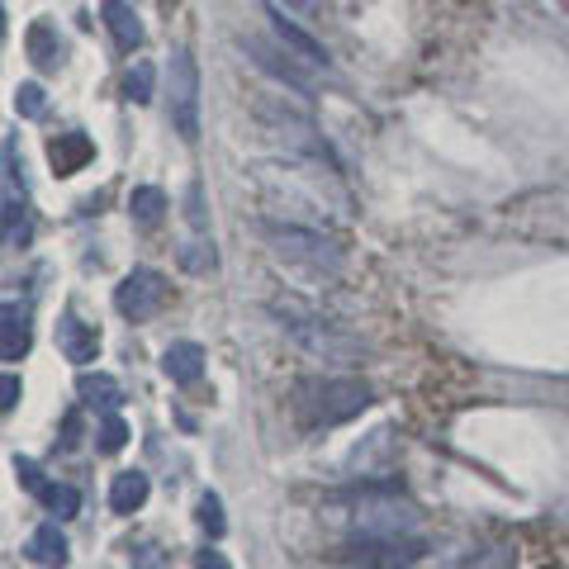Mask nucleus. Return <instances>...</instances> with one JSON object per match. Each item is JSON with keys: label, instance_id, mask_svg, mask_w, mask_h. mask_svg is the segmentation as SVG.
Segmentation results:
<instances>
[{"label": "nucleus", "instance_id": "obj_1", "mask_svg": "<svg viewBox=\"0 0 569 569\" xmlns=\"http://www.w3.org/2000/svg\"><path fill=\"white\" fill-rule=\"evenodd\" d=\"M276 318H280V332H290V342L309 356V361H323V366H356L366 361V342L361 337H351L323 318L318 309H305L295 305V299H284V305H271Z\"/></svg>", "mask_w": 569, "mask_h": 569}, {"label": "nucleus", "instance_id": "obj_2", "mask_svg": "<svg viewBox=\"0 0 569 569\" xmlns=\"http://www.w3.org/2000/svg\"><path fill=\"white\" fill-rule=\"evenodd\" d=\"M295 408L309 427H337L351 422L356 413L370 408V385L351 380V376H323V380H305L295 385Z\"/></svg>", "mask_w": 569, "mask_h": 569}, {"label": "nucleus", "instance_id": "obj_3", "mask_svg": "<svg viewBox=\"0 0 569 569\" xmlns=\"http://www.w3.org/2000/svg\"><path fill=\"white\" fill-rule=\"evenodd\" d=\"M266 242L280 261H295V266H309L313 276H337L342 271V247L332 238L313 233V228H299V223H266Z\"/></svg>", "mask_w": 569, "mask_h": 569}, {"label": "nucleus", "instance_id": "obj_4", "mask_svg": "<svg viewBox=\"0 0 569 569\" xmlns=\"http://www.w3.org/2000/svg\"><path fill=\"white\" fill-rule=\"evenodd\" d=\"M351 527L356 537H413L418 508L399 498L395 489H366L351 503Z\"/></svg>", "mask_w": 569, "mask_h": 569}, {"label": "nucleus", "instance_id": "obj_5", "mask_svg": "<svg viewBox=\"0 0 569 569\" xmlns=\"http://www.w3.org/2000/svg\"><path fill=\"white\" fill-rule=\"evenodd\" d=\"M167 119H171V133H181V142L200 138V67H194L190 48H176V52H171Z\"/></svg>", "mask_w": 569, "mask_h": 569}, {"label": "nucleus", "instance_id": "obj_6", "mask_svg": "<svg viewBox=\"0 0 569 569\" xmlns=\"http://www.w3.org/2000/svg\"><path fill=\"white\" fill-rule=\"evenodd\" d=\"M171 305V284L162 271H152V266H133L129 276L114 284V309L129 318V323H148Z\"/></svg>", "mask_w": 569, "mask_h": 569}, {"label": "nucleus", "instance_id": "obj_7", "mask_svg": "<svg viewBox=\"0 0 569 569\" xmlns=\"http://www.w3.org/2000/svg\"><path fill=\"white\" fill-rule=\"evenodd\" d=\"M422 541L418 537H356L342 556L366 565V569H408L422 560Z\"/></svg>", "mask_w": 569, "mask_h": 569}, {"label": "nucleus", "instance_id": "obj_8", "mask_svg": "<svg viewBox=\"0 0 569 569\" xmlns=\"http://www.w3.org/2000/svg\"><path fill=\"white\" fill-rule=\"evenodd\" d=\"M58 347L71 366H91L100 356V332H96V323H81L77 313H62L58 318Z\"/></svg>", "mask_w": 569, "mask_h": 569}, {"label": "nucleus", "instance_id": "obj_9", "mask_svg": "<svg viewBox=\"0 0 569 569\" xmlns=\"http://www.w3.org/2000/svg\"><path fill=\"white\" fill-rule=\"evenodd\" d=\"M266 20H271V29H276V39L284 43V52H299L309 67H328V52H323V43L313 39V33H305L295 20H284V10L280 6H266Z\"/></svg>", "mask_w": 569, "mask_h": 569}, {"label": "nucleus", "instance_id": "obj_10", "mask_svg": "<svg viewBox=\"0 0 569 569\" xmlns=\"http://www.w3.org/2000/svg\"><path fill=\"white\" fill-rule=\"evenodd\" d=\"M6 323H0V356L14 366L29 356V337H33V323H29V305H20V299H6Z\"/></svg>", "mask_w": 569, "mask_h": 569}, {"label": "nucleus", "instance_id": "obj_11", "mask_svg": "<svg viewBox=\"0 0 569 569\" xmlns=\"http://www.w3.org/2000/svg\"><path fill=\"white\" fill-rule=\"evenodd\" d=\"M96 157V142L86 138V133H77V129H67V133H58L48 142V162H52V171L58 176H77L86 162Z\"/></svg>", "mask_w": 569, "mask_h": 569}, {"label": "nucleus", "instance_id": "obj_12", "mask_svg": "<svg viewBox=\"0 0 569 569\" xmlns=\"http://www.w3.org/2000/svg\"><path fill=\"white\" fill-rule=\"evenodd\" d=\"M162 370L171 385H200L204 380V347L200 342H171L162 351Z\"/></svg>", "mask_w": 569, "mask_h": 569}, {"label": "nucleus", "instance_id": "obj_13", "mask_svg": "<svg viewBox=\"0 0 569 569\" xmlns=\"http://www.w3.org/2000/svg\"><path fill=\"white\" fill-rule=\"evenodd\" d=\"M29 242V209H24V186L14 181V162L6 157V247Z\"/></svg>", "mask_w": 569, "mask_h": 569}, {"label": "nucleus", "instance_id": "obj_14", "mask_svg": "<svg viewBox=\"0 0 569 569\" xmlns=\"http://www.w3.org/2000/svg\"><path fill=\"white\" fill-rule=\"evenodd\" d=\"M29 560L43 565V569H62V565L71 560V546H67V537H62L58 522L33 527V537H29Z\"/></svg>", "mask_w": 569, "mask_h": 569}, {"label": "nucleus", "instance_id": "obj_15", "mask_svg": "<svg viewBox=\"0 0 569 569\" xmlns=\"http://www.w3.org/2000/svg\"><path fill=\"white\" fill-rule=\"evenodd\" d=\"M148 493H152L148 475L142 470H119L114 485H110V508L119 512V518H129V512H138L142 503H148Z\"/></svg>", "mask_w": 569, "mask_h": 569}, {"label": "nucleus", "instance_id": "obj_16", "mask_svg": "<svg viewBox=\"0 0 569 569\" xmlns=\"http://www.w3.org/2000/svg\"><path fill=\"white\" fill-rule=\"evenodd\" d=\"M77 395L91 403V408H100V413H119V403H123V385L114 380V376H104V370H81V380H77Z\"/></svg>", "mask_w": 569, "mask_h": 569}, {"label": "nucleus", "instance_id": "obj_17", "mask_svg": "<svg viewBox=\"0 0 569 569\" xmlns=\"http://www.w3.org/2000/svg\"><path fill=\"white\" fill-rule=\"evenodd\" d=\"M242 48L252 52V62H257L261 71H271L276 81L295 86V91H309V77H305V71H299V67L290 62V52H284V58H280V52H271V48H266V43H257V39H242Z\"/></svg>", "mask_w": 569, "mask_h": 569}, {"label": "nucleus", "instance_id": "obj_18", "mask_svg": "<svg viewBox=\"0 0 569 569\" xmlns=\"http://www.w3.org/2000/svg\"><path fill=\"white\" fill-rule=\"evenodd\" d=\"M104 29L114 33V43H119L123 52L142 48V24H138L133 6H123V0H104Z\"/></svg>", "mask_w": 569, "mask_h": 569}, {"label": "nucleus", "instance_id": "obj_19", "mask_svg": "<svg viewBox=\"0 0 569 569\" xmlns=\"http://www.w3.org/2000/svg\"><path fill=\"white\" fill-rule=\"evenodd\" d=\"M24 48H29V58H33V67H43V71H52L62 62V39H58V29L52 24H29V33H24Z\"/></svg>", "mask_w": 569, "mask_h": 569}, {"label": "nucleus", "instance_id": "obj_20", "mask_svg": "<svg viewBox=\"0 0 569 569\" xmlns=\"http://www.w3.org/2000/svg\"><path fill=\"white\" fill-rule=\"evenodd\" d=\"M129 213L142 223V228H152V223H162V213H167V194L157 190V186H138L129 194Z\"/></svg>", "mask_w": 569, "mask_h": 569}, {"label": "nucleus", "instance_id": "obj_21", "mask_svg": "<svg viewBox=\"0 0 569 569\" xmlns=\"http://www.w3.org/2000/svg\"><path fill=\"white\" fill-rule=\"evenodd\" d=\"M123 96H129L133 104H148L157 96V67L152 62H133L129 77H123Z\"/></svg>", "mask_w": 569, "mask_h": 569}, {"label": "nucleus", "instance_id": "obj_22", "mask_svg": "<svg viewBox=\"0 0 569 569\" xmlns=\"http://www.w3.org/2000/svg\"><path fill=\"white\" fill-rule=\"evenodd\" d=\"M39 503L48 512H58V518H77L81 512V493L71 489V485H58V479H48V489L39 493Z\"/></svg>", "mask_w": 569, "mask_h": 569}, {"label": "nucleus", "instance_id": "obj_23", "mask_svg": "<svg viewBox=\"0 0 569 569\" xmlns=\"http://www.w3.org/2000/svg\"><path fill=\"white\" fill-rule=\"evenodd\" d=\"M194 518H200V527L209 531L213 541H219L223 531H228V518H223V498L213 493V489H204V493H200V503H194Z\"/></svg>", "mask_w": 569, "mask_h": 569}, {"label": "nucleus", "instance_id": "obj_24", "mask_svg": "<svg viewBox=\"0 0 569 569\" xmlns=\"http://www.w3.org/2000/svg\"><path fill=\"white\" fill-rule=\"evenodd\" d=\"M123 441H129V422H123L119 413H104V422H100V451H123Z\"/></svg>", "mask_w": 569, "mask_h": 569}, {"label": "nucleus", "instance_id": "obj_25", "mask_svg": "<svg viewBox=\"0 0 569 569\" xmlns=\"http://www.w3.org/2000/svg\"><path fill=\"white\" fill-rule=\"evenodd\" d=\"M14 110H20L24 119H39L43 114V86L39 81H24L20 91H14Z\"/></svg>", "mask_w": 569, "mask_h": 569}, {"label": "nucleus", "instance_id": "obj_26", "mask_svg": "<svg viewBox=\"0 0 569 569\" xmlns=\"http://www.w3.org/2000/svg\"><path fill=\"white\" fill-rule=\"evenodd\" d=\"M14 475H20V485L33 493V498H39L43 489H48V475L39 470V466H33V460L29 456H14Z\"/></svg>", "mask_w": 569, "mask_h": 569}, {"label": "nucleus", "instance_id": "obj_27", "mask_svg": "<svg viewBox=\"0 0 569 569\" xmlns=\"http://www.w3.org/2000/svg\"><path fill=\"white\" fill-rule=\"evenodd\" d=\"M129 569H167V550L152 546V541H142V546H133Z\"/></svg>", "mask_w": 569, "mask_h": 569}, {"label": "nucleus", "instance_id": "obj_28", "mask_svg": "<svg viewBox=\"0 0 569 569\" xmlns=\"http://www.w3.org/2000/svg\"><path fill=\"white\" fill-rule=\"evenodd\" d=\"M20 395H24L20 376H14V370H6V380H0V408H6V413H14V403H20Z\"/></svg>", "mask_w": 569, "mask_h": 569}, {"label": "nucleus", "instance_id": "obj_29", "mask_svg": "<svg viewBox=\"0 0 569 569\" xmlns=\"http://www.w3.org/2000/svg\"><path fill=\"white\" fill-rule=\"evenodd\" d=\"M194 569H233L223 560V550H200V556H194Z\"/></svg>", "mask_w": 569, "mask_h": 569}, {"label": "nucleus", "instance_id": "obj_30", "mask_svg": "<svg viewBox=\"0 0 569 569\" xmlns=\"http://www.w3.org/2000/svg\"><path fill=\"white\" fill-rule=\"evenodd\" d=\"M284 6H309V0H284Z\"/></svg>", "mask_w": 569, "mask_h": 569}]
</instances>
